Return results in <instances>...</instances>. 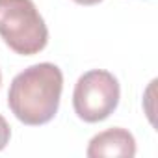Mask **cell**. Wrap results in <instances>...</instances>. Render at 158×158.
I'll use <instances>...</instances> for the list:
<instances>
[{"mask_svg": "<svg viewBox=\"0 0 158 158\" xmlns=\"http://www.w3.org/2000/svg\"><path fill=\"white\" fill-rule=\"evenodd\" d=\"M61 89V69L48 61L35 63L13 78L8 91V106L21 123L39 127L58 114Z\"/></svg>", "mask_w": 158, "mask_h": 158, "instance_id": "obj_1", "label": "cell"}, {"mask_svg": "<svg viewBox=\"0 0 158 158\" xmlns=\"http://www.w3.org/2000/svg\"><path fill=\"white\" fill-rule=\"evenodd\" d=\"M119 97L121 88L117 78L104 69H93L78 78L73 93V106L82 121L99 123L114 114Z\"/></svg>", "mask_w": 158, "mask_h": 158, "instance_id": "obj_3", "label": "cell"}, {"mask_svg": "<svg viewBox=\"0 0 158 158\" xmlns=\"http://www.w3.org/2000/svg\"><path fill=\"white\" fill-rule=\"evenodd\" d=\"M86 154L89 158H132L136 139L125 128H108L91 138Z\"/></svg>", "mask_w": 158, "mask_h": 158, "instance_id": "obj_4", "label": "cell"}, {"mask_svg": "<svg viewBox=\"0 0 158 158\" xmlns=\"http://www.w3.org/2000/svg\"><path fill=\"white\" fill-rule=\"evenodd\" d=\"M0 86H2V73H0Z\"/></svg>", "mask_w": 158, "mask_h": 158, "instance_id": "obj_7", "label": "cell"}, {"mask_svg": "<svg viewBox=\"0 0 158 158\" xmlns=\"http://www.w3.org/2000/svg\"><path fill=\"white\" fill-rule=\"evenodd\" d=\"M0 37L21 56H34L48 43V30L32 0H0Z\"/></svg>", "mask_w": 158, "mask_h": 158, "instance_id": "obj_2", "label": "cell"}, {"mask_svg": "<svg viewBox=\"0 0 158 158\" xmlns=\"http://www.w3.org/2000/svg\"><path fill=\"white\" fill-rule=\"evenodd\" d=\"M10 138H11V128L8 125V121L4 119V115L0 114V151L10 143Z\"/></svg>", "mask_w": 158, "mask_h": 158, "instance_id": "obj_5", "label": "cell"}, {"mask_svg": "<svg viewBox=\"0 0 158 158\" xmlns=\"http://www.w3.org/2000/svg\"><path fill=\"white\" fill-rule=\"evenodd\" d=\"M76 4H82V6H93V4H99L102 0H74Z\"/></svg>", "mask_w": 158, "mask_h": 158, "instance_id": "obj_6", "label": "cell"}]
</instances>
